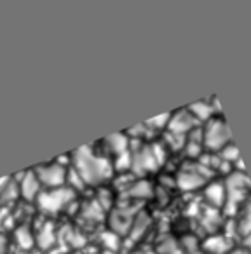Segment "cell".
<instances>
[{"label": "cell", "mask_w": 251, "mask_h": 254, "mask_svg": "<svg viewBox=\"0 0 251 254\" xmlns=\"http://www.w3.org/2000/svg\"><path fill=\"white\" fill-rule=\"evenodd\" d=\"M74 169L85 185H99L112 176V164L106 157L96 155L89 146L74 152Z\"/></svg>", "instance_id": "cell-1"}, {"label": "cell", "mask_w": 251, "mask_h": 254, "mask_svg": "<svg viewBox=\"0 0 251 254\" xmlns=\"http://www.w3.org/2000/svg\"><path fill=\"white\" fill-rule=\"evenodd\" d=\"M202 143L208 150L222 152L230 141V131L222 117H213L202 127Z\"/></svg>", "instance_id": "cell-2"}, {"label": "cell", "mask_w": 251, "mask_h": 254, "mask_svg": "<svg viewBox=\"0 0 251 254\" xmlns=\"http://www.w3.org/2000/svg\"><path fill=\"white\" fill-rule=\"evenodd\" d=\"M75 191L70 187H61L54 188V190H47L37 197V205L40 211L47 212V214H56L61 209L68 207L74 202Z\"/></svg>", "instance_id": "cell-3"}, {"label": "cell", "mask_w": 251, "mask_h": 254, "mask_svg": "<svg viewBox=\"0 0 251 254\" xmlns=\"http://www.w3.org/2000/svg\"><path fill=\"white\" fill-rule=\"evenodd\" d=\"M225 188H227V202H225V209L229 214H236L239 205L243 204L244 197H246V191L250 190V181L248 176L241 171L232 173L225 181Z\"/></svg>", "instance_id": "cell-4"}, {"label": "cell", "mask_w": 251, "mask_h": 254, "mask_svg": "<svg viewBox=\"0 0 251 254\" xmlns=\"http://www.w3.org/2000/svg\"><path fill=\"white\" fill-rule=\"evenodd\" d=\"M35 174L39 178L40 185L47 187L49 190L61 188L65 185V181H67V167L58 162L35 167Z\"/></svg>", "instance_id": "cell-5"}, {"label": "cell", "mask_w": 251, "mask_h": 254, "mask_svg": "<svg viewBox=\"0 0 251 254\" xmlns=\"http://www.w3.org/2000/svg\"><path fill=\"white\" fill-rule=\"evenodd\" d=\"M209 173L208 166H201V164H195V166H185L183 169L178 174V187L181 190H195V188H201L206 183Z\"/></svg>", "instance_id": "cell-6"}, {"label": "cell", "mask_w": 251, "mask_h": 254, "mask_svg": "<svg viewBox=\"0 0 251 254\" xmlns=\"http://www.w3.org/2000/svg\"><path fill=\"white\" fill-rule=\"evenodd\" d=\"M195 124H197V120H195V117L187 108V110H180L176 113H171V120L167 129L173 134L187 136L188 132H192L195 129Z\"/></svg>", "instance_id": "cell-7"}, {"label": "cell", "mask_w": 251, "mask_h": 254, "mask_svg": "<svg viewBox=\"0 0 251 254\" xmlns=\"http://www.w3.org/2000/svg\"><path fill=\"white\" fill-rule=\"evenodd\" d=\"M157 164L159 162H157V159L154 157L152 146H143L142 150L135 152L131 167H133V171H136L138 174H142V173H147V171L156 169Z\"/></svg>", "instance_id": "cell-8"}, {"label": "cell", "mask_w": 251, "mask_h": 254, "mask_svg": "<svg viewBox=\"0 0 251 254\" xmlns=\"http://www.w3.org/2000/svg\"><path fill=\"white\" fill-rule=\"evenodd\" d=\"M39 187L40 181L37 178L35 171H28V173L23 174L21 181H19V195L25 200H37V197L40 195Z\"/></svg>", "instance_id": "cell-9"}, {"label": "cell", "mask_w": 251, "mask_h": 254, "mask_svg": "<svg viewBox=\"0 0 251 254\" xmlns=\"http://www.w3.org/2000/svg\"><path fill=\"white\" fill-rule=\"evenodd\" d=\"M204 197L206 200L211 204V207L218 209V207H225V202H227V188H225V183H209L204 190Z\"/></svg>", "instance_id": "cell-10"}, {"label": "cell", "mask_w": 251, "mask_h": 254, "mask_svg": "<svg viewBox=\"0 0 251 254\" xmlns=\"http://www.w3.org/2000/svg\"><path fill=\"white\" fill-rule=\"evenodd\" d=\"M136 216H133L131 211H128V209H119V211H115L112 214V218H110V223H112V230L117 233V235H120V233H126L129 228L133 226V221H135Z\"/></svg>", "instance_id": "cell-11"}, {"label": "cell", "mask_w": 251, "mask_h": 254, "mask_svg": "<svg viewBox=\"0 0 251 254\" xmlns=\"http://www.w3.org/2000/svg\"><path fill=\"white\" fill-rule=\"evenodd\" d=\"M215 110L220 112V106H218V103H216V99H211V101H199L188 106V112L195 117L197 122L199 120H204V122L211 120L213 115H215Z\"/></svg>", "instance_id": "cell-12"}, {"label": "cell", "mask_w": 251, "mask_h": 254, "mask_svg": "<svg viewBox=\"0 0 251 254\" xmlns=\"http://www.w3.org/2000/svg\"><path fill=\"white\" fill-rule=\"evenodd\" d=\"M230 239L227 235H211L204 240L202 249L209 254H230Z\"/></svg>", "instance_id": "cell-13"}, {"label": "cell", "mask_w": 251, "mask_h": 254, "mask_svg": "<svg viewBox=\"0 0 251 254\" xmlns=\"http://www.w3.org/2000/svg\"><path fill=\"white\" fill-rule=\"evenodd\" d=\"M35 242L40 249H49V247L54 246V242H56V232H54V226L51 225V223H46V225L37 232Z\"/></svg>", "instance_id": "cell-14"}, {"label": "cell", "mask_w": 251, "mask_h": 254, "mask_svg": "<svg viewBox=\"0 0 251 254\" xmlns=\"http://www.w3.org/2000/svg\"><path fill=\"white\" fill-rule=\"evenodd\" d=\"M105 145L112 150L115 155H122L128 152V138L124 134H112L105 138Z\"/></svg>", "instance_id": "cell-15"}, {"label": "cell", "mask_w": 251, "mask_h": 254, "mask_svg": "<svg viewBox=\"0 0 251 254\" xmlns=\"http://www.w3.org/2000/svg\"><path fill=\"white\" fill-rule=\"evenodd\" d=\"M14 237H16V242H18V246L21 247L23 251L32 249L33 244H35V239H33V233L30 232L28 226H19V228L16 230Z\"/></svg>", "instance_id": "cell-16"}, {"label": "cell", "mask_w": 251, "mask_h": 254, "mask_svg": "<svg viewBox=\"0 0 251 254\" xmlns=\"http://www.w3.org/2000/svg\"><path fill=\"white\" fill-rule=\"evenodd\" d=\"M236 225H237V232H239L241 235L246 237L251 233V204H248L246 207L241 211V216Z\"/></svg>", "instance_id": "cell-17"}, {"label": "cell", "mask_w": 251, "mask_h": 254, "mask_svg": "<svg viewBox=\"0 0 251 254\" xmlns=\"http://www.w3.org/2000/svg\"><path fill=\"white\" fill-rule=\"evenodd\" d=\"M149 216L145 214V212H140L138 216L135 218V221H133V239H140V235H142L143 232L147 230V226H149Z\"/></svg>", "instance_id": "cell-18"}, {"label": "cell", "mask_w": 251, "mask_h": 254, "mask_svg": "<svg viewBox=\"0 0 251 254\" xmlns=\"http://www.w3.org/2000/svg\"><path fill=\"white\" fill-rule=\"evenodd\" d=\"M220 159H222L223 162H229V164H236L237 160H241L237 146L234 145V143H229V145L220 152Z\"/></svg>", "instance_id": "cell-19"}, {"label": "cell", "mask_w": 251, "mask_h": 254, "mask_svg": "<svg viewBox=\"0 0 251 254\" xmlns=\"http://www.w3.org/2000/svg\"><path fill=\"white\" fill-rule=\"evenodd\" d=\"M129 193L133 195V197H150V193H152V187L149 185V181L142 180V181H135L131 187V190H129Z\"/></svg>", "instance_id": "cell-20"}, {"label": "cell", "mask_w": 251, "mask_h": 254, "mask_svg": "<svg viewBox=\"0 0 251 254\" xmlns=\"http://www.w3.org/2000/svg\"><path fill=\"white\" fill-rule=\"evenodd\" d=\"M101 240L108 251H115L119 247V242H120V235H117L115 232H108V233H103L101 235Z\"/></svg>", "instance_id": "cell-21"}, {"label": "cell", "mask_w": 251, "mask_h": 254, "mask_svg": "<svg viewBox=\"0 0 251 254\" xmlns=\"http://www.w3.org/2000/svg\"><path fill=\"white\" fill-rule=\"evenodd\" d=\"M169 120H171V113H164V115H159V117H156V119H150L149 122H147V126L161 129V127L169 126Z\"/></svg>", "instance_id": "cell-22"}, {"label": "cell", "mask_w": 251, "mask_h": 254, "mask_svg": "<svg viewBox=\"0 0 251 254\" xmlns=\"http://www.w3.org/2000/svg\"><path fill=\"white\" fill-rule=\"evenodd\" d=\"M7 251V237L0 235V254H4Z\"/></svg>", "instance_id": "cell-23"}, {"label": "cell", "mask_w": 251, "mask_h": 254, "mask_svg": "<svg viewBox=\"0 0 251 254\" xmlns=\"http://www.w3.org/2000/svg\"><path fill=\"white\" fill-rule=\"evenodd\" d=\"M244 249H248L251 253V233L244 237Z\"/></svg>", "instance_id": "cell-24"}, {"label": "cell", "mask_w": 251, "mask_h": 254, "mask_svg": "<svg viewBox=\"0 0 251 254\" xmlns=\"http://www.w3.org/2000/svg\"><path fill=\"white\" fill-rule=\"evenodd\" d=\"M230 254H251L248 249H244V247H241V249H234V251H230Z\"/></svg>", "instance_id": "cell-25"}, {"label": "cell", "mask_w": 251, "mask_h": 254, "mask_svg": "<svg viewBox=\"0 0 251 254\" xmlns=\"http://www.w3.org/2000/svg\"><path fill=\"white\" fill-rule=\"evenodd\" d=\"M7 178H4V180H0V195H2V191H4V188H5V185H7Z\"/></svg>", "instance_id": "cell-26"}, {"label": "cell", "mask_w": 251, "mask_h": 254, "mask_svg": "<svg viewBox=\"0 0 251 254\" xmlns=\"http://www.w3.org/2000/svg\"><path fill=\"white\" fill-rule=\"evenodd\" d=\"M190 254H204L202 251H195V253H190Z\"/></svg>", "instance_id": "cell-27"}, {"label": "cell", "mask_w": 251, "mask_h": 254, "mask_svg": "<svg viewBox=\"0 0 251 254\" xmlns=\"http://www.w3.org/2000/svg\"><path fill=\"white\" fill-rule=\"evenodd\" d=\"M173 254H180V253H173Z\"/></svg>", "instance_id": "cell-28"}]
</instances>
